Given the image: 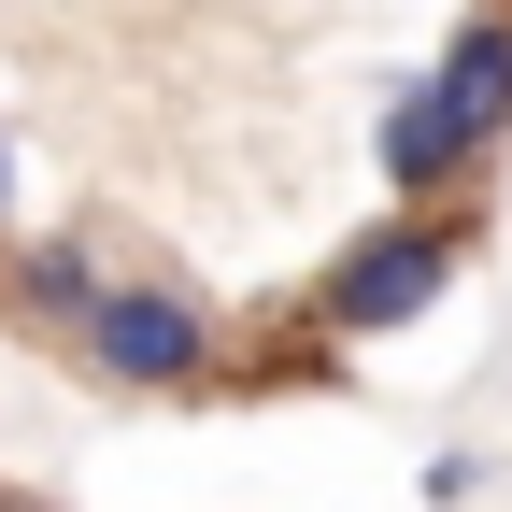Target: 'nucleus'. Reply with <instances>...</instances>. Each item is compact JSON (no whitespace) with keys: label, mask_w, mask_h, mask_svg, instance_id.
I'll list each match as a JSON object with an SVG mask.
<instances>
[{"label":"nucleus","mask_w":512,"mask_h":512,"mask_svg":"<svg viewBox=\"0 0 512 512\" xmlns=\"http://www.w3.org/2000/svg\"><path fill=\"white\" fill-rule=\"evenodd\" d=\"M470 271V214H370V242L328 256V285H313V313H328L342 342L370 328H413V313H441V285Z\"/></svg>","instance_id":"1"},{"label":"nucleus","mask_w":512,"mask_h":512,"mask_svg":"<svg viewBox=\"0 0 512 512\" xmlns=\"http://www.w3.org/2000/svg\"><path fill=\"white\" fill-rule=\"evenodd\" d=\"M86 356L114 384H143V399H185V384H214V313L185 299V285H114L86 313Z\"/></svg>","instance_id":"2"},{"label":"nucleus","mask_w":512,"mask_h":512,"mask_svg":"<svg viewBox=\"0 0 512 512\" xmlns=\"http://www.w3.org/2000/svg\"><path fill=\"white\" fill-rule=\"evenodd\" d=\"M427 86H441V114L470 128V157H484L498 128H512V15H470V29H456V57H441Z\"/></svg>","instance_id":"3"},{"label":"nucleus","mask_w":512,"mask_h":512,"mask_svg":"<svg viewBox=\"0 0 512 512\" xmlns=\"http://www.w3.org/2000/svg\"><path fill=\"white\" fill-rule=\"evenodd\" d=\"M0 299H15V313H72V328H86V313H100L114 285L86 271V256H72V242H29V256H15V271H0Z\"/></svg>","instance_id":"4"},{"label":"nucleus","mask_w":512,"mask_h":512,"mask_svg":"<svg viewBox=\"0 0 512 512\" xmlns=\"http://www.w3.org/2000/svg\"><path fill=\"white\" fill-rule=\"evenodd\" d=\"M0 214H15V128H0Z\"/></svg>","instance_id":"5"},{"label":"nucleus","mask_w":512,"mask_h":512,"mask_svg":"<svg viewBox=\"0 0 512 512\" xmlns=\"http://www.w3.org/2000/svg\"><path fill=\"white\" fill-rule=\"evenodd\" d=\"M484 15H512V0H484Z\"/></svg>","instance_id":"6"}]
</instances>
